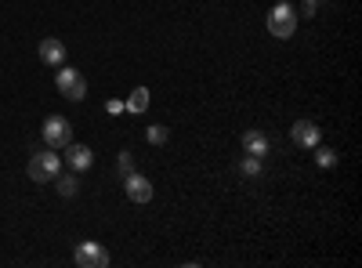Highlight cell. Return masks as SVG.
Returning a JSON list of instances; mask_svg holds the SVG:
<instances>
[{"label":"cell","mask_w":362,"mask_h":268,"mask_svg":"<svg viewBox=\"0 0 362 268\" xmlns=\"http://www.w3.org/2000/svg\"><path fill=\"white\" fill-rule=\"evenodd\" d=\"M37 54H40V62H44V66H51V69H58V66H66V44H62V40H54V37L40 40Z\"/></svg>","instance_id":"cell-8"},{"label":"cell","mask_w":362,"mask_h":268,"mask_svg":"<svg viewBox=\"0 0 362 268\" xmlns=\"http://www.w3.org/2000/svg\"><path fill=\"white\" fill-rule=\"evenodd\" d=\"M239 170H243L247 177H257V174H261V156H243V163H239Z\"/></svg>","instance_id":"cell-15"},{"label":"cell","mask_w":362,"mask_h":268,"mask_svg":"<svg viewBox=\"0 0 362 268\" xmlns=\"http://www.w3.org/2000/svg\"><path fill=\"white\" fill-rule=\"evenodd\" d=\"M312 153H315V163L322 167V170H329V167H337V153H334V148H326L322 141L312 148Z\"/></svg>","instance_id":"cell-13"},{"label":"cell","mask_w":362,"mask_h":268,"mask_svg":"<svg viewBox=\"0 0 362 268\" xmlns=\"http://www.w3.org/2000/svg\"><path fill=\"white\" fill-rule=\"evenodd\" d=\"M290 138H293L297 148H315V145L322 141V131H319L315 120H297V124L290 127Z\"/></svg>","instance_id":"cell-6"},{"label":"cell","mask_w":362,"mask_h":268,"mask_svg":"<svg viewBox=\"0 0 362 268\" xmlns=\"http://www.w3.org/2000/svg\"><path fill=\"white\" fill-rule=\"evenodd\" d=\"M44 141H47V148H54V153H58V148H66L69 141H73V124L66 120V116H47V120H44Z\"/></svg>","instance_id":"cell-4"},{"label":"cell","mask_w":362,"mask_h":268,"mask_svg":"<svg viewBox=\"0 0 362 268\" xmlns=\"http://www.w3.org/2000/svg\"><path fill=\"white\" fill-rule=\"evenodd\" d=\"M54 87L66 102H83L87 98V80L80 76V69H69V66H58V76H54Z\"/></svg>","instance_id":"cell-3"},{"label":"cell","mask_w":362,"mask_h":268,"mask_svg":"<svg viewBox=\"0 0 362 268\" xmlns=\"http://www.w3.org/2000/svg\"><path fill=\"white\" fill-rule=\"evenodd\" d=\"M90 163H95V153H90L87 145H76V141H69L66 145V167L69 170H90Z\"/></svg>","instance_id":"cell-9"},{"label":"cell","mask_w":362,"mask_h":268,"mask_svg":"<svg viewBox=\"0 0 362 268\" xmlns=\"http://www.w3.org/2000/svg\"><path fill=\"white\" fill-rule=\"evenodd\" d=\"M293 29H297V8H290L286 0L268 11V33L276 37V40H290Z\"/></svg>","instance_id":"cell-2"},{"label":"cell","mask_w":362,"mask_h":268,"mask_svg":"<svg viewBox=\"0 0 362 268\" xmlns=\"http://www.w3.org/2000/svg\"><path fill=\"white\" fill-rule=\"evenodd\" d=\"M315 11H319V0H305V4H300V11H297V18H300V15H305V18H312Z\"/></svg>","instance_id":"cell-17"},{"label":"cell","mask_w":362,"mask_h":268,"mask_svg":"<svg viewBox=\"0 0 362 268\" xmlns=\"http://www.w3.org/2000/svg\"><path fill=\"white\" fill-rule=\"evenodd\" d=\"M51 185H54L58 192H62L66 199H69V196H76V189H80V185H76V170H69V174H62V170H58V177H54Z\"/></svg>","instance_id":"cell-11"},{"label":"cell","mask_w":362,"mask_h":268,"mask_svg":"<svg viewBox=\"0 0 362 268\" xmlns=\"http://www.w3.org/2000/svg\"><path fill=\"white\" fill-rule=\"evenodd\" d=\"M145 138H148V145H167V138H170V131L163 127V124H153L145 131Z\"/></svg>","instance_id":"cell-14"},{"label":"cell","mask_w":362,"mask_h":268,"mask_svg":"<svg viewBox=\"0 0 362 268\" xmlns=\"http://www.w3.org/2000/svg\"><path fill=\"white\" fill-rule=\"evenodd\" d=\"M124 109H131V112H145V109H148V87H134Z\"/></svg>","instance_id":"cell-12"},{"label":"cell","mask_w":362,"mask_h":268,"mask_svg":"<svg viewBox=\"0 0 362 268\" xmlns=\"http://www.w3.org/2000/svg\"><path fill=\"white\" fill-rule=\"evenodd\" d=\"M124 189H127V199L131 203H148V199H153V182H148V177L145 174H127L124 177Z\"/></svg>","instance_id":"cell-7"},{"label":"cell","mask_w":362,"mask_h":268,"mask_svg":"<svg viewBox=\"0 0 362 268\" xmlns=\"http://www.w3.org/2000/svg\"><path fill=\"white\" fill-rule=\"evenodd\" d=\"M58 170H62V156H54V148L37 153L33 160H29V167H25V174L33 177L37 185H51L54 177H58Z\"/></svg>","instance_id":"cell-1"},{"label":"cell","mask_w":362,"mask_h":268,"mask_svg":"<svg viewBox=\"0 0 362 268\" xmlns=\"http://www.w3.org/2000/svg\"><path fill=\"white\" fill-rule=\"evenodd\" d=\"M131 170H134V156H131V153H119V174L127 177Z\"/></svg>","instance_id":"cell-16"},{"label":"cell","mask_w":362,"mask_h":268,"mask_svg":"<svg viewBox=\"0 0 362 268\" xmlns=\"http://www.w3.org/2000/svg\"><path fill=\"white\" fill-rule=\"evenodd\" d=\"M73 261H76L80 268H105V264H109V250H105L102 243H95V240H83V243L76 247Z\"/></svg>","instance_id":"cell-5"},{"label":"cell","mask_w":362,"mask_h":268,"mask_svg":"<svg viewBox=\"0 0 362 268\" xmlns=\"http://www.w3.org/2000/svg\"><path fill=\"white\" fill-rule=\"evenodd\" d=\"M243 153H247V156H261V160H264V156H268V134H261L257 127H254V131H247V134H243Z\"/></svg>","instance_id":"cell-10"}]
</instances>
